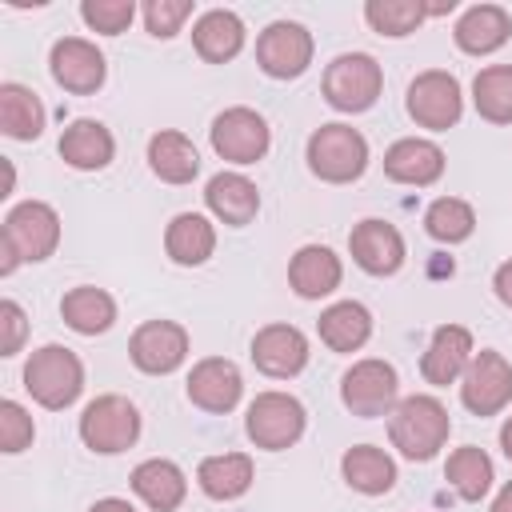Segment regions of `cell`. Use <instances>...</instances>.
Here are the masks:
<instances>
[{
    "mask_svg": "<svg viewBox=\"0 0 512 512\" xmlns=\"http://www.w3.org/2000/svg\"><path fill=\"white\" fill-rule=\"evenodd\" d=\"M348 252H352V264L368 276H392V272H400V264L408 256L400 228L392 220H380V216H368V220L352 224Z\"/></svg>",
    "mask_w": 512,
    "mask_h": 512,
    "instance_id": "obj_15",
    "label": "cell"
},
{
    "mask_svg": "<svg viewBox=\"0 0 512 512\" xmlns=\"http://www.w3.org/2000/svg\"><path fill=\"white\" fill-rule=\"evenodd\" d=\"M60 320L80 336H100L116 324V300L96 284H76L60 296Z\"/></svg>",
    "mask_w": 512,
    "mask_h": 512,
    "instance_id": "obj_30",
    "label": "cell"
},
{
    "mask_svg": "<svg viewBox=\"0 0 512 512\" xmlns=\"http://www.w3.org/2000/svg\"><path fill=\"white\" fill-rule=\"evenodd\" d=\"M32 440H36V424H32L28 408L16 400H0V452L16 456V452L32 448Z\"/></svg>",
    "mask_w": 512,
    "mask_h": 512,
    "instance_id": "obj_39",
    "label": "cell"
},
{
    "mask_svg": "<svg viewBox=\"0 0 512 512\" xmlns=\"http://www.w3.org/2000/svg\"><path fill=\"white\" fill-rule=\"evenodd\" d=\"M28 336V316L16 300H0V356H16Z\"/></svg>",
    "mask_w": 512,
    "mask_h": 512,
    "instance_id": "obj_40",
    "label": "cell"
},
{
    "mask_svg": "<svg viewBox=\"0 0 512 512\" xmlns=\"http://www.w3.org/2000/svg\"><path fill=\"white\" fill-rule=\"evenodd\" d=\"M444 480L452 484V492H456L460 500L480 504V500L488 496L492 480H496V464H492V456H488L484 448L464 444V448H456V452L448 456V464H444Z\"/></svg>",
    "mask_w": 512,
    "mask_h": 512,
    "instance_id": "obj_33",
    "label": "cell"
},
{
    "mask_svg": "<svg viewBox=\"0 0 512 512\" xmlns=\"http://www.w3.org/2000/svg\"><path fill=\"white\" fill-rule=\"evenodd\" d=\"M44 120L48 112L28 84H16V80L0 84V132L8 140H36L44 132Z\"/></svg>",
    "mask_w": 512,
    "mask_h": 512,
    "instance_id": "obj_32",
    "label": "cell"
},
{
    "mask_svg": "<svg viewBox=\"0 0 512 512\" xmlns=\"http://www.w3.org/2000/svg\"><path fill=\"white\" fill-rule=\"evenodd\" d=\"M424 232L436 240V244H464L472 232H476V212L468 200L460 196H436L428 208H424Z\"/></svg>",
    "mask_w": 512,
    "mask_h": 512,
    "instance_id": "obj_35",
    "label": "cell"
},
{
    "mask_svg": "<svg viewBox=\"0 0 512 512\" xmlns=\"http://www.w3.org/2000/svg\"><path fill=\"white\" fill-rule=\"evenodd\" d=\"M304 160H308V172L324 184H352L364 176L368 168V140L360 128L352 124H320L308 144H304Z\"/></svg>",
    "mask_w": 512,
    "mask_h": 512,
    "instance_id": "obj_4",
    "label": "cell"
},
{
    "mask_svg": "<svg viewBox=\"0 0 512 512\" xmlns=\"http://www.w3.org/2000/svg\"><path fill=\"white\" fill-rule=\"evenodd\" d=\"M128 360L144 376H168L188 360V328L176 320H144L128 340Z\"/></svg>",
    "mask_w": 512,
    "mask_h": 512,
    "instance_id": "obj_14",
    "label": "cell"
},
{
    "mask_svg": "<svg viewBox=\"0 0 512 512\" xmlns=\"http://www.w3.org/2000/svg\"><path fill=\"white\" fill-rule=\"evenodd\" d=\"M80 20L88 24V32L120 36L136 20V4L132 0H84L80 4Z\"/></svg>",
    "mask_w": 512,
    "mask_h": 512,
    "instance_id": "obj_37",
    "label": "cell"
},
{
    "mask_svg": "<svg viewBox=\"0 0 512 512\" xmlns=\"http://www.w3.org/2000/svg\"><path fill=\"white\" fill-rule=\"evenodd\" d=\"M192 12H196L192 0H148V4L140 8L144 28H148L156 40H172V36L184 28V20H192Z\"/></svg>",
    "mask_w": 512,
    "mask_h": 512,
    "instance_id": "obj_38",
    "label": "cell"
},
{
    "mask_svg": "<svg viewBox=\"0 0 512 512\" xmlns=\"http://www.w3.org/2000/svg\"><path fill=\"white\" fill-rule=\"evenodd\" d=\"M404 108H408V116L416 120V128L448 132V128H456L460 116H464V88H460V80H456L452 72L428 68V72H420V76L408 84Z\"/></svg>",
    "mask_w": 512,
    "mask_h": 512,
    "instance_id": "obj_9",
    "label": "cell"
},
{
    "mask_svg": "<svg viewBox=\"0 0 512 512\" xmlns=\"http://www.w3.org/2000/svg\"><path fill=\"white\" fill-rule=\"evenodd\" d=\"M204 204L208 212L228 224V228H244L256 220L260 212V188L244 176V172H216L208 184H204Z\"/></svg>",
    "mask_w": 512,
    "mask_h": 512,
    "instance_id": "obj_23",
    "label": "cell"
},
{
    "mask_svg": "<svg viewBox=\"0 0 512 512\" xmlns=\"http://www.w3.org/2000/svg\"><path fill=\"white\" fill-rule=\"evenodd\" d=\"M252 364L256 372L272 376V380H292L308 368V336L296 328V324H264L256 336H252Z\"/></svg>",
    "mask_w": 512,
    "mask_h": 512,
    "instance_id": "obj_17",
    "label": "cell"
},
{
    "mask_svg": "<svg viewBox=\"0 0 512 512\" xmlns=\"http://www.w3.org/2000/svg\"><path fill=\"white\" fill-rule=\"evenodd\" d=\"M132 492L152 508V512H176L188 496V476L176 460H164V456H152V460H140L128 476Z\"/></svg>",
    "mask_w": 512,
    "mask_h": 512,
    "instance_id": "obj_24",
    "label": "cell"
},
{
    "mask_svg": "<svg viewBox=\"0 0 512 512\" xmlns=\"http://www.w3.org/2000/svg\"><path fill=\"white\" fill-rule=\"evenodd\" d=\"M244 36H248V28H244V20L232 8H208L192 24V48H196V56L204 64L236 60L240 48H244Z\"/></svg>",
    "mask_w": 512,
    "mask_h": 512,
    "instance_id": "obj_22",
    "label": "cell"
},
{
    "mask_svg": "<svg viewBox=\"0 0 512 512\" xmlns=\"http://www.w3.org/2000/svg\"><path fill=\"white\" fill-rule=\"evenodd\" d=\"M48 72H52V80L64 92L92 96L108 80V60H104V52L92 40H84V36H60L52 44V52H48Z\"/></svg>",
    "mask_w": 512,
    "mask_h": 512,
    "instance_id": "obj_13",
    "label": "cell"
},
{
    "mask_svg": "<svg viewBox=\"0 0 512 512\" xmlns=\"http://www.w3.org/2000/svg\"><path fill=\"white\" fill-rule=\"evenodd\" d=\"M316 52L312 32L300 20H272L260 36H256V64L264 76L272 80H296L308 72Z\"/></svg>",
    "mask_w": 512,
    "mask_h": 512,
    "instance_id": "obj_12",
    "label": "cell"
},
{
    "mask_svg": "<svg viewBox=\"0 0 512 512\" xmlns=\"http://www.w3.org/2000/svg\"><path fill=\"white\" fill-rule=\"evenodd\" d=\"M148 168L164 184H192L196 172H200V152H196V144L184 132L160 128L148 140Z\"/></svg>",
    "mask_w": 512,
    "mask_h": 512,
    "instance_id": "obj_28",
    "label": "cell"
},
{
    "mask_svg": "<svg viewBox=\"0 0 512 512\" xmlns=\"http://www.w3.org/2000/svg\"><path fill=\"white\" fill-rule=\"evenodd\" d=\"M340 400L352 416L372 420V416H388L400 404V376L388 360L380 356H364L356 360L344 376H340Z\"/></svg>",
    "mask_w": 512,
    "mask_h": 512,
    "instance_id": "obj_8",
    "label": "cell"
},
{
    "mask_svg": "<svg viewBox=\"0 0 512 512\" xmlns=\"http://www.w3.org/2000/svg\"><path fill=\"white\" fill-rule=\"evenodd\" d=\"M320 92L336 112H368L384 92V68L368 52H340L324 68Z\"/></svg>",
    "mask_w": 512,
    "mask_h": 512,
    "instance_id": "obj_6",
    "label": "cell"
},
{
    "mask_svg": "<svg viewBox=\"0 0 512 512\" xmlns=\"http://www.w3.org/2000/svg\"><path fill=\"white\" fill-rule=\"evenodd\" d=\"M56 152H60V160H64L68 168H76V172H100V168L112 164L116 140H112V132H108L100 120L80 116V120H72V124L60 132Z\"/></svg>",
    "mask_w": 512,
    "mask_h": 512,
    "instance_id": "obj_25",
    "label": "cell"
},
{
    "mask_svg": "<svg viewBox=\"0 0 512 512\" xmlns=\"http://www.w3.org/2000/svg\"><path fill=\"white\" fill-rule=\"evenodd\" d=\"M184 392H188V400H192L200 412L224 416V412H232V408L240 404V396H244V376H240V368H236L228 356H204V360L192 364V372H188V380H184Z\"/></svg>",
    "mask_w": 512,
    "mask_h": 512,
    "instance_id": "obj_16",
    "label": "cell"
},
{
    "mask_svg": "<svg viewBox=\"0 0 512 512\" xmlns=\"http://www.w3.org/2000/svg\"><path fill=\"white\" fill-rule=\"evenodd\" d=\"M444 148L436 140L424 136H404L396 144H388L384 152V176L392 184H408V188H428L444 176Z\"/></svg>",
    "mask_w": 512,
    "mask_h": 512,
    "instance_id": "obj_19",
    "label": "cell"
},
{
    "mask_svg": "<svg viewBox=\"0 0 512 512\" xmlns=\"http://www.w3.org/2000/svg\"><path fill=\"white\" fill-rule=\"evenodd\" d=\"M316 332L332 352H360L372 336V312L360 300H336L320 312Z\"/></svg>",
    "mask_w": 512,
    "mask_h": 512,
    "instance_id": "obj_31",
    "label": "cell"
},
{
    "mask_svg": "<svg viewBox=\"0 0 512 512\" xmlns=\"http://www.w3.org/2000/svg\"><path fill=\"white\" fill-rule=\"evenodd\" d=\"M340 476L360 496H384L396 484V460L376 444H356L340 456Z\"/></svg>",
    "mask_w": 512,
    "mask_h": 512,
    "instance_id": "obj_29",
    "label": "cell"
},
{
    "mask_svg": "<svg viewBox=\"0 0 512 512\" xmlns=\"http://www.w3.org/2000/svg\"><path fill=\"white\" fill-rule=\"evenodd\" d=\"M472 104L488 124H512V64H488L472 80Z\"/></svg>",
    "mask_w": 512,
    "mask_h": 512,
    "instance_id": "obj_34",
    "label": "cell"
},
{
    "mask_svg": "<svg viewBox=\"0 0 512 512\" xmlns=\"http://www.w3.org/2000/svg\"><path fill=\"white\" fill-rule=\"evenodd\" d=\"M256 480V464L248 452H216V456H204L200 468H196V484L208 500H240Z\"/></svg>",
    "mask_w": 512,
    "mask_h": 512,
    "instance_id": "obj_26",
    "label": "cell"
},
{
    "mask_svg": "<svg viewBox=\"0 0 512 512\" xmlns=\"http://www.w3.org/2000/svg\"><path fill=\"white\" fill-rule=\"evenodd\" d=\"M80 440L96 456L128 452L140 440V408L120 392H104L88 400L80 412Z\"/></svg>",
    "mask_w": 512,
    "mask_h": 512,
    "instance_id": "obj_5",
    "label": "cell"
},
{
    "mask_svg": "<svg viewBox=\"0 0 512 512\" xmlns=\"http://www.w3.org/2000/svg\"><path fill=\"white\" fill-rule=\"evenodd\" d=\"M164 252L180 268H196L216 252V228L204 212H180L164 228Z\"/></svg>",
    "mask_w": 512,
    "mask_h": 512,
    "instance_id": "obj_27",
    "label": "cell"
},
{
    "mask_svg": "<svg viewBox=\"0 0 512 512\" xmlns=\"http://www.w3.org/2000/svg\"><path fill=\"white\" fill-rule=\"evenodd\" d=\"M492 292L504 308H512V260H504L496 272H492Z\"/></svg>",
    "mask_w": 512,
    "mask_h": 512,
    "instance_id": "obj_41",
    "label": "cell"
},
{
    "mask_svg": "<svg viewBox=\"0 0 512 512\" xmlns=\"http://www.w3.org/2000/svg\"><path fill=\"white\" fill-rule=\"evenodd\" d=\"M344 264L328 244H304L288 260V284L300 300H324L340 288Z\"/></svg>",
    "mask_w": 512,
    "mask_h": 512,
    "instance_id": "obj_20",
    "label": "cell"
},
{
    "mask_svg": "<svg viewBox=\"0 0 512 512\" xmlns=\"http://www.w3.org/2000/svg\"><path fill=\"white\" fill-rule=\"evenodd\" d=\"M88 512H136V508H132L124 496H104V500H96Z\"/></svg>",
    "mask_w": 512,
    "mask_h": 512,
    "instance_id": "obj_42",
    "label": "cell"
},
{
    "mask_svg": "<svg viewBox=\"0 0 512 512\" xmlns=\"http://www.w3.org/2000/svg\"><path fill=\"white\" fill-rule=\"evenodd\" d=\"M448 432H452L448 408L428 392L400 396V404L388 412V440L404 460H416V464L432 460L448 444Z\"/></svg>",
    "mask_w": 512,
    "mask_h": 512,
    "instance_id": "obj_2",
    "label": "cell"
},
{
    "mask_svg": "<svg viewBox=\"0 0 512 512\" xmlns=\"http://www.w3.org/2000/svg\"><path fill=\"white\" fill-rule=\"evenodd\" d=\"M476 356V344H472V332L464 324H440L420 356V376L424 384L432 388H448V384H460L464 368L472 364Z\"/></svg>",
    "mask_w": 512,
    "mask_h": 512,
    "instance_id": "obj_18",
    "label": "cell"
},
{
    "mask_svg": "<svg viewBox=\"0 0 512 512\" xmlns=\"http://www.w3.org/2000/svg\"><path fill=\"white\" fill-rule=\"evenodd\" d=\"M364 20L372 32L400 40V36H412L428 20V4H420V0H368Z\"/></svg>",
    "mask_w": 512,
    "mask_h": 512,
    "instance_id": "obj_36",
    "label": "cell"
},
{
    "mask_svg": "<svg viewBox=\"0 0 512 512\" xmlns=\"http://www.w3.org/2000/svg\"><path fill=\"white\" fill-rule=\"evenodd\" d=\"M492 512H512V480L496 492V500H492Z\"/></svg>",
    "mask_w": 512,
    "mask_h": 512,
    "instance_id": "obj_43",
    "label": "cell"
},
{
    "mask_svg": "<svg viewBox=\"0 0 512 512\" xmlns=\"http://www.w3.org/2000/svg\"><path fill=\"white\" fill-rule=\"evenodd\" d=\"M24 392L48 408V412H64L80 400L84 392V364L72 348L64 344H44L24 360Z\"/></svg>",
    "mask_w": 512,
    "mask_h": 512,
    "instance_id": "obj_3",
    "label": "cell"
},
{
    "mask_svg": "<svg viewBox=\"0 0 512 512\" xmlns=\"http://www.w3.org/2000/svg\"><path fill=\"white\" fill-rule=\"evenodd\" d=\"M460 404L472 416H496L512 404V360L496 348H480L460 376Z\"/></svg>",
    "mask_w": 512,
    "mask_h": 512,
    "instance_id": "obj_11",
    "label": "cell"
},
{
    "mask_svg": "<svg viewBox=\"0 0 512 512\" xmlns=\"http://www.w3.org/2000/svg\"><path fill=\"white\" fill-rule=\"evenodd\" d=\"M208 140H212V152L224 160V164H256L268 156V144H272V128L268 120L256 112V108H224L212 128H208Z\"/></svg>",
    "mask_w": 512,
    "mask_h": 512,
    "instance_id": "obj_10",
    "label": "cell"
},
{
    "mask_svg": "<svg viewBox=\"0 0 512 512\" xmlns=\"http://www.w3.org/2000/svg\"><path fill=\"white\" fill-rule=\"evenodd\" d=\"M512 36V16L500 4H472L452 28V40L464 56H492Z\"/></svg>",
    "mask_w": 512,
    "mask_h": 512,
    "instance_id": "obj_21",
    "label": "cell"
},
{
    "mask_svg": "<svg viewBox=\"0 0 512 512\" xmlns=\"http://www.w3.org/2000/svg\"><path fill=\"white\" fill-rule=\"evenodd\" d=\"M304 424H308V412L304 404L292 396V392H280V388H268V392H256V400L248 404L244 412V432L256 448L264 452H284L292 448L300 436H304Z\"/></svg>",
    "mask_w": 512,
    "mask_h": 512,
    "instance_id": "obj_7",
    "label": "cell"
},
{
    "mask_svg": "<svg viewBox=\"0 0 512 512\" xmlns=\"http://www.w3.org/2000/svg\"><path fill=\"white\" fill-rule=\"evenodd\" d=\"M500 448L512 460V416H504V424H500Z\"/></svg>",
    "mask_w": 512,
    "mask_h": 512,
    "instance_id": "obj_44",
    "label": "cell"
},
{
    "mask_svg": "<svg viewBox=\"0 0 512 512\" xmlns=\"http://www.w3.org/2000/svg\"><path fill=\"white\" fill-rule=\"evenodd\" d=\"M60 244V216L44 200H20L8 208L0 228V276H12L20 264H40Z\"/></svg>",
    "mask_w": 512,
    "mask_h": 512,
    "instance_id": "obj_1",
    "label": "cell"
}]
</instances>
